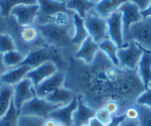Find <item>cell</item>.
<instances>
[{
  "label": "cell",
  "instance_id": "6da1fadb",
  "mask_svg": "<svg viewBox=\"0 0 151 126\" xmlns=\"http://www.w3.org/2000/svg\"><path fill=\"white\" fill-rule=\"evenodd\" d=\"M64 87L82 96L94 110L104 107L109 100L121 106L123 114L146 89L137 71L117 67L103 52L99 50L91 64L70 58L65 72Z\"/></svg>",
  "mask_w": 151,
  "mask_h": 126
},
{
  "label": "cell",
  "instance_id": "7a4b0ae2",
  "mask_svg": "<svg viewBox=\"0 0 151 126\" xmlns=\"http://www.w3.org/2000/svg\"><path fill=\"white\" fill-rule=\"evenodd\" d=\"M10 22H8V30H10L11 36L16 45V50L26 55L29 52L47 45L41 36L36 25L21 26L16 22L12 15L9 16Z\"/></svg>",
  "mask_w": 151,
  "mask_h": 126
},
{
  "label": "cell",
  "instance_id": "3957f363",
  "mask_svg": "<svg viewBox=\"0 0 151 126\" xmlns=\"http://www.w3.org/2000/svg\"><path fill=\"white\" fill-rule=\"evenodd\" d=\"M47 62H52L57 65L60 72H65L69 65V62H65V60L63 58L60 50L52 47V45H45L41 48H35V50L29 52L25 55V59L21 65L28 66L31 69L40 66Z\"/></svg>",
  "mask_w": 151,
  "mask_h": 126
},
{
  "label": "cell",
  "instance_id": "277c9868",
  "mask_svg": "<svg viewBox=\"0 0 151 126\" xmlns=\"http://www.w3.org/2000/svg\"><path fill=\"white\" fill-rule=\"evenodd\" d=\"M35 25L48 45L60 50L62 48H67L73 45V35H70V30L74 28V22L70 25H58L52 22Z\"/></svg>",
  "mask_w": 151,
  "mask_h": 126
},
{
  "label": "cell",
  "instance_id": "5b68a950",
  "mask_svg": "<svg viewBox=\"0 0 151 126\" xmlns=\"http://www.w3.org/2000/svg\"><path fill=\"white\" fill-rule=\"evenodd\" d=\"M137 42L140 47L151 52V17L142 18L132 24L124 35V43Z\"/></svg>",
  "mask_w": 151,
  "mask_h": 126
},
{
  "label": "cell",
  "instance_id": "8992f818",
  "mask_svg": "<svg viewBox=\"0 0 151 126\" xmlns=\"http://www.w3.org/2000/svg\"><path fill=\"white\" fill-rule=\"evenodd\" d=\"M60 107H63V105L60 104H52L45 100V98L35 97L28 102L23 104L19 113H20V116H36V117H41L45 119L50 117V113Z\"/></svg>",
  "mask_w": 151,
  "mask_h": 126
},
{
  "label": "cell",
  "instance_id": "52a82bcc",
  "mask_svg": "<svg viewBox=\"0 0 151 126\" xmlns=\"http://www.w3.org/2000/svg\"><path fill=\"white\" fill-rule=\"evenodd\" d=\"M84 21L88 33L95 42L100 43L109 37L106 18L101 17L94 9L88 12Z\"/></svg>",
  "mask_w": 151,
  "mask_h": 126
},
{
  "label": "cell",
  "instance_id": "ba28073f",
  "mask_svg": "<svg viewBox=\"0 0 151 126\" xmlns=\"http://www.w3.org/2000/svg\"><path fill=\"white\" fill-rule=\"evenodd\" d=\"M37 4L40 5V12L35 24H47L52 22V19L57 13L65 12V13L74 15L76 12L68 9L65 3H60L55 0H37Z\"/></svg>",
  "mask_w": 151,
  "mask_h": 126
},
{
  "label": "cell",
  "instance_id": "9c48e42d",
  "mask_svg": "<svg viewBox=\"0 0 151 126\" xmlns=\"http://www.w3.org/2000/svg\"><path fill=\"white\" fill-rule=\"evenodd\" d=\"M142 55V50L138 47L135 42L126 43L125 47L120 48L117 52L120 67L124 69L133 70V71H137Z\"/></svg>",
  "mask_w": 151,
  "mask_h": 126
},
{
  "label": "cell",
  "instance_id": "30bf717a",
  "mask_svg": "<svg viewBox=\"0 0 151 126\" xmlns=\"http://www.w3.org/2000/svg\"><path fill=\"white\" fill-rule=\"evenodd\" d=\"M13 89V103L15 107L18 109V111H20V108L22 107L24 103L28 102L29 100L36 97L35 87L28 78H24L18 84L14 85Z\"/></svg>",
  "mask_w": 151,
  "mask_h": 126
},
{
  "label": "cell",
  "instance_id": "8fae6325",
  "mask_svg": "<svg viewBox=\"0 0 151 126\" xmlns=\"http://www.w3.org/2000/svg\"><path fill=\"white\" fill-rule=\"evenodd\" d=\"M40 12V5H18L11 10L10 15L15 18L16 22L21 26L35 25Z\"/></svg>",
  "mask_w": 151,
  "mask_h": 126
},
{
  "label": "cell",
  "instance_id": "7c38bea8",
  "mask_svg": "<svg viewBox=\"0 0 151 126\" xmlns=\"http://www.w3.org/2000/svg\"><path fill=\"white\" fill-rule=\"evenodd\" d=\"M107 20L108 26V35L109 38L119 48H122L124 45V35H123V23H122V13L120 11H116L111 14Z\"/></svg>",
  "mask_w": 151,
  "mask_h": 126
},
{
  "label": "cell",
  "instance_id": "4fadbf2b",
  "mask_svg": "<svg viewBox=\"0 0 151 126\" xmlns=\"http://www.w3.org/2000/svg\"><path fill=\"white\" fill-rule=\"evenodd\" d=\"M65 83V73L57 72L52 77L45 79L38 86L35 87V94L38 98H45L47 95L52 93L55 90L64 86Z\"/></svg>",
  "mask_w": 151,
  "mask_h": 126
},
{
  "label": "cell",
  "instance_id": "5bb4252c",
  "mask_svg": "<svg viewBox=\"0 0 151 126\" xmlns=\"http://www.w3.org/2000/svg\"><path fill=\"white\" fill-rule=\"evenodd\" d=\"M57 72H58L57 65L52 62H47L40 66L35 68V69H31L26 75V78L30 80L33 86L36 87L45 79L55 75Z\"/></svg>",
  "mask_w": 151,
  "mask_h": 126
},
{
  "label": "cell",
  "instance_id": "9a60e30c",
  "mask_svg": "<svg viewBox=\"0 0 151 126\" xmlns=\"http://www.w3.org/2000/svg\"><path fill=\"white\" fill-rule=\"evenodd\" d=\"M78 104H79V99H78V96H76L72 102L68 105L63 106L50 113V117L55 119L58 124L64 126H73V115L78 107Z\"/></svg>",
  "mask_w": 151,
  "mask_h": 126
},
{
  "label": "cell",
  "instance_id": "2e32d148",
  "mask_svg": "<svg viewBox=\"0 0 151 126\" xmlns=\"http://www.w3.org/2000/svg\"><path fill=\"white\" fill-rule=\"evenodd\" d=\"M119 11L122 13V23H123V35L129 30L132 24L140 21L143 17L141 16L140 9L135 4L131 2H126L119 8Z\"/></svg>",
  "mask_w": 151,
  "mask_h": 126
},
{
  "label": "cell",
  "instance_id": "e0dca14e",
  "mask_svg": "<svg viewBox=\"0 0 151 126\" xmlns=\"http://www.w3.org/2000/svg\"><path fill=\"white\" fill-rule=\"evenodd\" d=\"M78 99H79V104L73 115V126L88 125L90 120L96 115V110L88 106L82 96H78Z\"/></svg>",
  "mask_w": 151,
  "mask_h": 126
},
{
  "label": "cell",
  "instance_id": "ac0fdd59",
  "mask_svg": "<svg viewBox=\"0 0 151 126\" xmlns=\"http://www.w3.org/2000/svg\"><path fill=\"white\" fill-rule=\"evenodd\" d=\"M99 43L95 42L91 36H88L86 40L82 42L81 47L75 54L76 59L84 60L86 64H91L95 60L97 53L99 52Z\"/></svg>",
  "mask_w": 151,
  "mask_h": 126
},
{
  "label": "cell",
  "instance_id": "d6986e66",
  "mask_svg": "<svg viewBox=\"0 0 151 126\" xmlns=\"http://www.w3.org/2000/svg\"><path fill=\"white\" fill-rule=\"evenodd\" d=\"M138 47L142 50L143 55L141 57L139 65H138L137 74L139 76L141 82L144 85L145 89H147L149 87V85L151 84V52L143 48L139 45H138Z\"/></svg>",
  "mask_w": 151,
  "mask_h": 126
},
{
  "label": "cell",
  "instance_id": "ffe728a7",
  "mask_svg": "<svg viewBox=\"0 0 151 126\" xmlns=\"http://www.w3.org/2000/svg\"><path fill=\"white\" fill-rule=\"evenodd\" d=\"M31 68L28 66H24V65H20L18 67L12 68V69L8 70L3 76L0 78L2 84L10 85V86H14V85L18 84L21 82L24 78H26L27 73L30 71Z\"/></svg>",
  "mask_w": 151,
  "mask_h": 126
},
{
  "label": "cell",
  "instance_id": "44dd1931",
  "mask_svg": "<svg viewBox=\"0 0 151 126\" xmlns=\"http://www.w3.org/2000/svg\"><path fill=\"white\" fill-rule=\"evenodd\" d=\"M126 2H128V0H101L98 3H96L94 10L101 17L108 18L111 14L118 11L119 8Z\"/></svg>",
  "mask_w": 151,
  "mask_h": 126
},
{
  "label": "cell",
  "instance_id": "7402d4cb",
  "mask_svg": "<svg viewBox=\"0 0 151 126\" xmlns=\"http://www.w3.org/2000/svg\"><path fill=\"white\" fill-rule=\"evenodd\" d=\"M75 97L76 96L74 92L63 86L60 88L57 89V90H55L50 95H47L45 99L52 104H60V105L65 106L72 102Z\"/></svg>",
  "mask_w": 151,
  "mask_h": 126
},
{
  "label": "cell",
  "instance_id": "603a6c76",
  "mask_svg": "<svg viewBox=\"0 0 151 126\" xmlns=\"http://www.w3.org/2000/svg\"><path fill=\"white\" fill-rule=\"evenodd\" d=\"M73 22H74L75 32L72 37L73 45H82V42L89 36V33L85 26L84 18H82L79 14L75 13L73 16Z\"/></svg>",
  "mask_w": 151,
  "mask_h": 126
},
{
  "label": "cell",
  "instance_id": "cb8c5ba5",
  "mask_svg": "<svg viewBox=\"0 0 151 126\" xmlns=\"http://www.w3.org/2000/svg\"><path fill=\"white\" fill-rule=\"evenodd\" d=\"M14 89L13 86L2 84L0 88V118H2L9 110L13 101Z\"/></svg>",
  "mask_w": 151,
  "mask_h": 126
},
{
  "label": "cell",
  "instance_id": "d4e9b609",
  "mask_svg": "<svg viewBox=\"0 0 151 126\" xmlns=\"http://www.w3.org/2000/svg\"><path fill=\"white\" fill-rule=\"evenodd\" d=\"M65 5L68 9L79 14L82 18H85L88 12L94 9L96 3L92 2L91 0H69Z\"/></svg>",
  "mask_w": 151,
  "mask_h": 126
},
{
  "label": "cell",
  "instance_id": "484cf974",
  "mask_svg": "<svg viewBox=\"0 0 151 126\" xmlns=\"http://www.w3.org/2000/svg\"><path fill=\"white\" fill-rule=\"evenodd\" d=\"M37 4V0H0V13L4 17L10 16L11 10L18 5H33Z\"/></svg>",
  "mask_w": 151,
  "mask_h": 126
},
{
  "label": "cell",
  "instance_id": "4316f807",
  "mask_svg": "<svg viewBox=\"0 0 151 126\" xmlns=\"http://www.w3.org/2000/svg\"><path fill=\"white\" fill-rule=\"evenodd\" d=\"M99 50L101 52H103L105 55L108 57V59L113 63L115 66L120 67L119 64V60L117 57V52H118L119 48L116 45L115 42H113L110 38H106L103 42H101L99 43Z\"/></svg>",
  "mask_w": 151,
  "mask_h": 126
},
{
  "label": "cell",
  "instance_id": "83f0119b",
  "mask_svg": "<svg viewBox=\"0 0 151 126\" xmlns=\"http://www.w3.org/2000/svg\"><path fill=\"white\" fill-rule=\"evenodd\" d=\"M19 116H20V113L12 101L9 110L3 117L0 118V126H18Z\"/></svg>",
  "mask_w": 151,
  "mask_h": 126
},
{
  "label": "cell",
  "instance_id": "f1b7e54d",
  "mask_svg": "<svg viewBox=\"0 0 151 126\" xmlns=\"http://www.w3.org/2000/svg\"><path fill=\"white\" fill-rule=\"evenodd\" d=\"M25 59V55L21 54L20 52H18L17 50H11L6 54L2 55V60H3L4 65L8 68H15L21 65V63L23 62Z\"/></svg>",
  "mask_w": 151,
  "mask_h": 126
},
{
  "label": "cell",
  "instance_id": "f546056e",
  "mask_svg": "<svg viewBox=\"0 0 151 126\" xmlns=\"http://www.w3.org/2000/svg\"><path fill=\"white\" fill-rule=\"evenodd\" d=\"M16 50V45L14 40L9 33L0 35V55L6 54L11 50Z\"/></svg>",
  "mask_w": 151,
  "mask_h": 126
},
{
  "label": "cell",
  "instance_id": "4dcf8cb0",
  "mask_svg": "<svg viewBox=\"0 0 151 126\" xmlns=\"http://www.w3.org/2000/svg\"><path fill=\"white\" fill-rule=\"evenodd\" d=\"M139 110V126H151V108L144 105H136Z\"/></svg>",
  "mask_w": 151,
  "mask_h": 126
},
{
  "label": "cell",
  "instance_id": "1f68e13d",
  "mask_svg": "<svg viewBox=\"0 0 151 126\" xmlns=\"http://www.w3.org/2000/svg\"><path fill=\"white\" fill-rule=\"evenodd\" d=\"M45 118L36 116H19L18 126H43Z\"/></svg>",
  "mask_w": 151,
  "mask_h": 126
},
{
  "label": "cell",
  "instance_id": "d6a6232c",
  "mask_svg": "<svg viewBox=\"0 0 151 126\" xmlns=\"http://www.w3.org/2000/svg\"><path fill=\"white\" fill-rule=\"evenodd\" d=\"M104 108L107 109L112 115H123V111L121 109V106L115 100H109L108 102L105 103Z\"/></svg>",
  "mask_w": 151,
  "mask_h": 126
},
{
  "label": "cell",
  "instance_id": "836d02e7",
  "mask_svg": "<svg viewBox=\"0 0 151 126\" xmlns=\"http://www.w3.org/2000/svg\"><path fill=\"white\" fill-rule=\"evenodd\" d=\"M136 105H144L151 108V87H148L136 100Z\"/></svg>",
  "mask_w": 151,
  "mask_h": 126
},
{
  "label": "cell",
  "instance_id": "e575fe53",
  "mask_svg": "<svg viewBox=\"0 0 151 126\" xmlns=\"http://www.w3.org/2000/svg\"><path fill=\"white\" fill-rule=\"evenodd\" d=\"M112 116L113 115H112L111 113L107 110V109L102 107V108H100L96 111V115H95V117L98 118V119L101 121L102 123H104L105 125H107L111 121Z\"/></svg>",
  "mask_w": 151,
  "mask_h": 126
},
{
  "label": "cell",
  "instance_id": "d590c367",
  "mask_svg": "<svg viewBox=\"0 0 151 126\" xmlns=\"http://www.w3.org/2000/svg\"><path fill=\"white\" fill-rule=\"evenodd\" d=\"M124 115H125L126 119L131 120V121H138V118H139V110H138L137 106H130L125 110L124 112Z\"/></svg>",
  "mask_w": 151,
  "mask_h": 126
},
{
  "label": "cell",
  "instance_id": "8d00e7d4",
  "mask_svg": "<svg viewBox=\"0 0 151 126\" xmlns=\"http://www.w3.org/2000/svg\"><path fill=\"white\" fill-rule=\"evenodd\" d=\"M125 119H126V117L124 114L123 115H114V116H112L111 121L106 126H120V124Z\"/></svg>",
  "mask_w": 151,
  "mask_h": 126
},
{
  "label": "cell",
  "instance_id": "74e56055",
  "mask_svg": "<svg viewBox=\"0 0 151 126\" xmlns=\"http://www.w3.org/2000/svg\"><path fill=\"white\" fill-rule=\"evenodd\" d=\"M128 1L133 4H135L141 11L145 10L150 4V0H128Z\"/></svg>",
  "mask_w": 151,
  "mask_h": 126
},
{
  "label": "cell",
  "instance_id": "f35d334b",
  "mask_svg": "<svg viewBox=\"0 0 151 126\" xmlns=\"http://www.w3.org/2000/svg\"><path fill=\"white\" fill-rule=\"evenodd\" d=\"M6 17H4L1 13H0V35L7 33L6 31L8 30V21Z\"/></svg>",
  "mask_w": 151,
  "mask_h": 126
},
{
  "label": "cell",
  "instance_id": "ab89813d",
  "mask_svg": "<svg viewBox=\"0 0 151 126\" xmlns=\"http://www.w3.org/2000/svg\"><path fill=\"white\" fill-rule=\"evenodd\" d=\"M8 68H7L3 63V60H2V55H0V78L3 76L5 73L8 71Z\"/></svg>",
  "mask_w": 151,
  "mask_h": 126
},
{
  "label": "cell",
  "instance_id": "60d3db41",
  "mask_svg": "<svg viewBox=\"0 0 151 126\" xmlns=\"http://www.w3.org/2000/svg\"><path fill=\"white\" fill-rule=\"evenodd\" d=\"M58 123L57 121L50 117L45 118V122H43V126H58Z\"/></svg>",
  "mask_w": 151,
  "mask_h": 126
},
{
  "label": "cell",
  "instance_id": "b9f144b4",
  "mask_svg": "<svg viewBox=\"0 0 151 126\" xmlns=\"http://www.w3.org/2000/svg\"><path fill=\"white\" fill-rule=\"evenodd\" d=\"M140 13H141V16H142L143 18H146V17H151V0H150V4H149V6H148L147 8L145 9V10L140 11Z\"/></svg>",
  "mask_w": 151,
  "mask_h": 126
},
{
  "label": "cell",
  "instance_id": "7bdbcfd3",
  "mask_svg": "<svg viewBox=\"0 0 151 126\" xmlns=\"http://www.w3.org/2000/svg\"><path fill=\"white\" fill-rule=\"evenodd\" d=\"M89 126H106L104 124V123H102L101 121H100L98 118L96 117H93L91 120H90L89 124H88Z\"/></svg>",
  "mask_w": 151,
  "mask_h": 126
},
{
  "label": "cell",
  "instance_id": "ee69618b",
  "mask_svg": "<svg viewBox=\"0 0 151 126\" xmlns=\"http://www.w3.org/2000/svg\"><path fill=\"white\" fill-rule=\"evenodd\" d=\"M120 126H139V124H138V121H131V120L125 119L120 124Z\"/></svg>",
  "mask_w": 151,
  "mask_h": 126
},
{
  "label": "cell",
  "instance_id": "f6af8a7d",
  "mask_svg": "<svg viewBox=\"0 0 151 126\" xmlns=\"http://www.w3.org/2000/svg\"><path fill=\"white\" fill-rule=\"evenodd\" d=\"M55 1H58V2H60V3H67L69 0H55Z\"/></svg>",
  "mask_w": 151,
  "mask_h": 126
},
{
  "label": "cell",
  "instance_id": "bcb514c9",
  "mask_svg": "<svg viewBox=\"0 0 151 126\" xmlns=\"http://www.w3.org/2000/svg\"><path fill=\"white\" fill-rule=\"evenodd\" d=\"M92 2H94V3H98V2H100L101 0H91Z\"/></svg>",
  "mask_w": 151,
  "mask_h": 126
},
{
  "label": "cell",
  "instance_id": "7dc6e473",
  "mask_svg": "<svg viewBox=\"0 0 151 126\" xmlns=\"http://www.w3.org/2000/svg\"><path fill=\"white\" fill-rule=\"evenodd\" d=\"M1 86H2V83H1V81H0V88H1Z\"/></svg>",
  "mask_w": 151,
  "mask_h": 126
},
{
  "label": "cell",
  "instance_id": "c3c4849f",
  "mask_svg": "<svg viewBox=\"0 0 151 126\" xmlns=\"http://www.w3.org/2000/svg\"><path fill=\"white\" fill-rule=\"evenodd\" d=\"M58 126H64V125H62V124H58Z\"/></svg>",
  "mask_w": 151,
  "mask_h": 126
},
{
  "label": "cell",
  "instance_id": "681fc988",
  "mask_svg": "<svg viewBox=\"0 0 151 126\" xmlns=\"http://www.w3.org/2000/svg\"><path fill=\"white\" fill-rule=\"evenodd\" d=\"M83 126H89V125H83Z\"/></svg>",
  "mask_w": 151,
  "mask_h": 126
},
{
  "label": "cell",
  "instance_id": "f907efd6",
  "mask_svg": "<svg viewBox=\"0 0 151 126\" xmlns=\"http://www.w3.org/2000/svg\"><path fill=\"white\" fill-rule=\"evenodd\" d=\"M149 87H151V84H150V85H149Z\"/></svg>",
  "mask_w": 151,
  "mask_h": 126
}]
</instances>
